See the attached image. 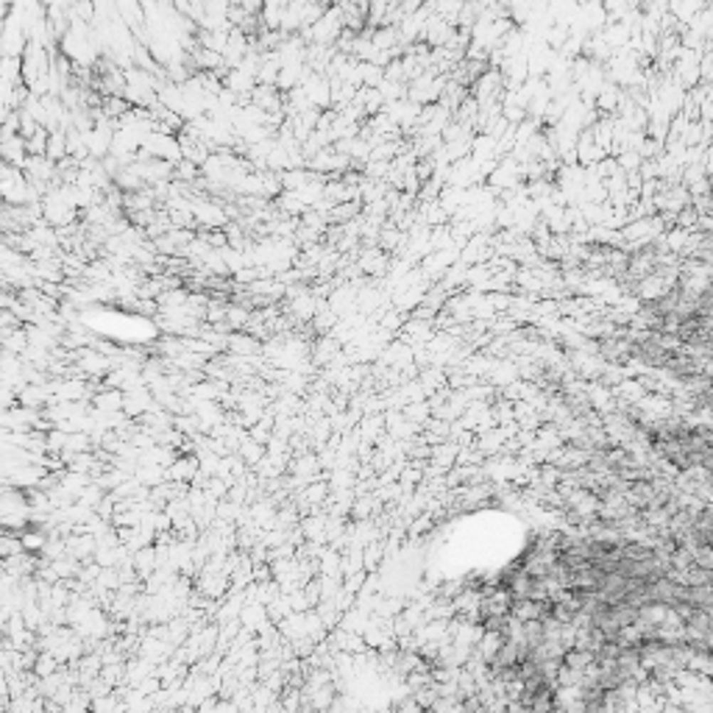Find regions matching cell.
<instances>
[{
	"instance_id": "cell-1",
	"label": "cell",
	"mask_w": 713,
	"mask_h": 713,
	"mask_svg": "<svg viewBox=\"0 0 713 713\" xmlns=\"http://www.w3.org/2000/svg\"><path fill=\"white\" fill-rule=\"evenodd\" d=\"M343 26H346V20H343V9H340V6H334V9H326L324 17L307 28V36H310V39H315L318 45H326V42H334V39H337V33H340Z\"/></svg>"
},
{
	"instance_id": "cell-2",
	"label": "cell",
	"mask_w": 713,
	"mask_h": 713,
	"mask_svg": "<svg viewBox=\"0 0 713 713\" xmlns=\"http://www.w3.org/2000/svg\"><path fill=\"white\" fill-rule=\"evenodd\" d=\"M385 9H388V0H371V6H368V11H371V23L382 20V17H385Z\"/></svg>"
}]
</instances>
